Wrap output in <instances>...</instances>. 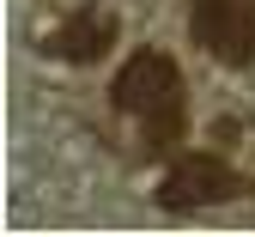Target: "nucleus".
Here are the masks:
<instances>
[{"label": "nucleus", "instance_id": "1", "mask_svg": "<svg viewBox=\"0 0 255 237\" xmlns=\"http://www.w3.org/2000/svg\"><path fill=\"white\" fill-rule=\"evenodd\" d=\"M110 104L122 116H140L152 152H170L182 140V67L164 49H134L110 85Z\"/></svg>", "mask_w": 255, "mask_h": 237}, {"label": "nucleus", "instance_id": "2", "mask_svg": "<svg viewBox=\"0 0 255 237\" xmlns=\"http://www.w3.org/2000/svg\"><path fill=\"white\" fill-rule=\"evenodd\" d=\"M188 37L213 61L249 67L255 61V0H195L188 6Z\"/></svg>", "mask_w": 255, "mask_h": 237}, {"label": "nucleus", "instance_id": "3", "mask_svg": "<svg viewBox=\"0 0 255 237\" xmlns=\"http://www.w3.org/2000/svg\"><path fill=\"white\" fill-rule=\"evenodd\" d=\"M243 177L231 171L225 158H213V152H182L170 171H164V189H158V207H170V213H195V207H213V201H225L237 195Z\"/></svg>", "mask_w": 255, "mask_h": 237}, {"label": "nucleus", "instance_id": "4", "mask_svg": "<svg viewBox=\"0 0 255 237\" xmlns=\"http://www.w3.org/2000/svg\"><path fill=\"white\" fill-rule=\"evenodd\" d=\"M110 43H116V18L104 12V6H85V12H73L67 24H55L49 30V55H61V61H98V55H110Z\"/></svg>", "mask_w": 255, "mask_h": 237}]
</instances>
